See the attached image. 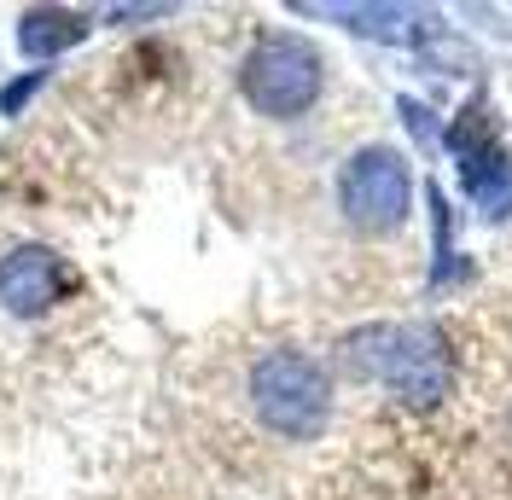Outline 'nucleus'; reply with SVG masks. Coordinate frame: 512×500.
<instances>
[{"label":"nucleus","mask_w":512,"mask_h":500,"mask_svg":"<svg viewBox=\"0 0 512 500\" xmlns=\"http://www.w3.org/2000/svg\"><path fill=\"white\" fill-rule=\"evenodd\" d=\"M256 419L286 442H315L332 419V378L303 349H268L251 367Z\"/></svg>","instance_id":"nucleus-1"},{"label":"nucleus","mask_w":512,"mask_h":500,"mask_svg":"<svg viewBox=\"0 0 512 500\" xmlns=\"http://www.w3.org/2000/svg\"><path fill=\"white\" fill-rule=\"evenodd\" d=\"M239 88L262 117H303L326 88V59L303 35H262L239 64Z\"/></svg>","instance_id":"nucleus-2"},{"label":"nucleus","mask_w":512,"mask_h":500,"mask_svg":"<svg viewBox=\"0 0 512 500\" xmlns=\"http://www.w3.org/2000/svg\"><path fill=\"white\" fill-rule=\"evenodd\" d=\"M373 344H379V355L367 367L384 378V390L396 402L425 413V407H437L454 390V349H448V338L437 326H425V320L384 326V332H373Z\"/></svg>","instance_id":"nucleus-3"},{"label":"nucleus","mask_w":512,"mask_h":500,"mask_svg":"<svg viewBox=\"0 0 512 500\" xmlns=\"http://www.w3.org/2000/svg\"><path fill=\"white\" fill-rule=\"evenodd\" d=\"M338 210L355 233H396L414 210V169L396 146H361L338 175Z\"/></svg>","instance_id":"nucleus-4"},{"label":"nucleus","mask_w":512,"mask_h":500,"mask_svg":"<svg viewBox=\"0 0 512 500\" xmlns=\"http://www.w3.org/2000/svg\"><path fill=\"white\" fill-rule=\"evenodd\" d=\"M448 146L460 157V187L472 192L489 216H501V192L512 187V157L501 146L495 123H489V105L483 99H466L460 123L448 128Z\"/></svg>","instance_id":"nucleus-5"},{"label":"nucleus","mask_w":512,"mask_h":500,"mask_svg":"<svg viewBox=\"0 0 512 500\" xmlns=\"http://www.w3.org/2000/svg\"><path fill=\"white\" fill-rule=\"evenodd\" d=\"M59 285H64V268L47 250H12V256L0 262V303L18 309V314L47 309V303L59 297Z\"/></svg>","instance_id":"nucleus-6"},{"label":"nucleus","mask_w":512,"mask_h":500,"mask_svg":"<svg viewBox=\"0 0 512 500\" xmlns=\"http://www.w3.org/2000/svg\"><path fill=\"white\" fill-rule=\"evenodd\" d=\"M82 35H88V24L76 12H30L24 18V47L30 53H59L70 41H82Z\"/></svg>","instance_id":"nucleus-7"}]
</instances>
